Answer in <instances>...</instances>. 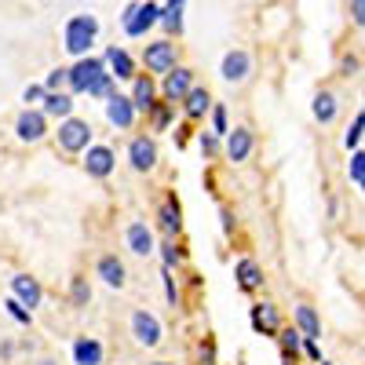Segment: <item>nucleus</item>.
<instances>
[{
  "mask_svg": "<svg viewBox=\"0 0 365 365\" xmlns=\"http://www.w3.org/2000/svg\"><path fill=\"white\" fill-rule=\"evenodd\" d=\"M117 88V81L110 77L103 55H81L73 58V66H66V91L70 96H88V99H106Z\"/></svg>",
  "mask_w": 365,
  "mask_h": 365,
  "instance_id": "f257e3e1",
  "label": "nucleus"
},
{
  "mask_svg": "<svg viewBox=\"0 0 365 365\" xmlns=\"http://www.w3.org/2000/svg\"><path fill=\"white\" fill-rule=\"evenodd\" d=\"M96 37H99V19L96 15H70L66 26H63V48L73 58L88 55L91 44H96Z\"/></svg>",
  "mask_w": 365,
  "mask_h": 365,
  "instance_id": "f03ea898",
  "label": "nucleus"
},
{
  "mask_svg": "<svg viewBox=\"0 0 365 365\" xmlns=\"http://www.w3.org/2000/svg\"><path fill=\"white\" fill-rule=\"evenodd\" d=\"M55 143H58V150L63 154H81V150L88 146V143H96V132H91V125L88 120H81V117H63L58 120V128H55Z\"/></svg>",
  "mask_w": 365,
  "mask_h": 365,
  "instance_id": "7ed1b4c3",
  "label": "nucleus"
},
{
  "mask_svg": "<svg viewBox=\"0 0 365 365\" xmlns=\"http://www.w3.org/2000/svg\"><path fill=\"white\" fill-rule=\"evenodd\" d=\"M158 11H161V4H154V0H135V4H128L125 15H120V26H125V34L132 41H143L150 29L158 26Z\"/></svg>",
  "mask_w": 365,
  "mask_h": 365,
  "instance_id": "20e7f679",
  "label": "nucleus"
},
{
  "mask_svg": "<svg viewBox=\"0 0 365 365\" xmlns=\"http://www.w3.org/2000/svg\"><path fill=\"white\" fill-rule=\"evenodd\" d=\"M128 329H132V340H135L139 347H146V351L161 347V340H165L161 318H158L154 311H146V307H135V311H132V318H128Z\"/></svg>",
  "mask_w": 365,
  "mask_h": 365,
  "instance_id": "39448f33",
  "label": "nucleus"
},
{
  "mask_svg": "<svg viewBox=\"0 0 365 365\" xmlns=\"http://www.w3.org/2000/svg\"><path fill=\"white\" fill-rule=\"evenodd\" d=\"M175 63H179V44H175L172 37L146 41V44H143V66H146V73L161 77V73H168Z\"/></svg>",
  "mask_w": 365,
  "mask_h": 365,
  "instance_id": "423d86ee",
  "label": "nucleus"
},
{
  "mask_svg": "<svg viewBox=\"0 0 365 365\" xmlns=\"http://www.w3.org/2000/svg\"><path fill=\"white\" fill-rule=\"evenodd\" d=\"M103 106H106V125H110L113 132H132V128H135L139 113H135L132 99H128V96H120L117 88H113L110 96L103 99Z\"/></svg>",
  "mask_w": 365,
  "mask_h": 365,
  "instance_id": "0eeeda50",
  "label": "nucleus"
},
{
  "mask_svg": "<svg viewBox=\"0 0 365 365\" xmlns=\"http://www.w3.org/2000/svg\"><path fill=\"white\" fill-rule=\"evenodd\" d=\"M48 132H51V120L41 113V106H26L19 117H15V139L19 143H41V139H48Z\"/></svg>",
  "mask_w": 365,
  "mask_h": 365,
  "instance_id": "6e6552de",
  "label": "nucleus"
},
{
  "mask_svg": "<svg viewBox=\"0 0 365 365\" xmlns=\"http://www.w3.org/2000/svg\"><path fill=\"white\" fill-rule=\"evenodd\" d=\"M197 84V73L190 70V66H182V63H175L168 73H161V84H158V91H161V99L165 103H175L179 106V99L187 96V91Z\"/></svg>",
  "mask_w": 365,
  "mask_h": 365,
  "instance_id": "1a4fd4ad",
  "label": "nucleus"
},
{
  "mask_svg": "<svg viewBox=\"0 0 365 365\" xmlns=\"http://www.w3.org/2000/svg\"><path fill=\"white\" fill-rule=\"evenodd\" d=\"M81 158H84L81 165H84V172L91 179H106L117 168V154H113V146H106V143H88L81 150Z\"/></svg>",
  "mask_w": 365,
  "mask_h": 365,
  "instance_id": "9d476101",
  "label": "nucleus"
},
{
  "mask_svg": "<svg viewBox=\"0 0 365 365\" xmlns=\"http://www.w3.org/2000/svg\"><path fill=\"white\" fill-rule=\"evenodd\" d=\"M128 168L139 175L158 168V139L154 135H132L128 139Z\"/></svg>",
  "mask_w": 365,
  "mask_h": 365,
  "instance_id": "9b49d317",
  "label": "nucleus"
},
{
  "mask_svg": "<svg viewBox=\"0 0 365 365\" xmlns=\"http://www.w3.org/2000/svg\"><path fill=\"white\" fill-rule=\"evenodd\" d=\"M227 143H223V154H227V161H234V165H245L249 158H252V150H256V135H252V128L249 125H237V128H227V135H223Z\"/></svg>",
  "mask_w": 365,
  "mask_h": 365,
  "instance_id": "f8f14e48",
  "label": "nucleus"
},
{
  "mask_svg": "<svg viewBox=\"0 0 365 365\" xmlns=\"http://www.w3.org/2000/svg\"><path fill=\"white\" fill-rule=\"evenodd\" d=\"M220 77L227 84H245L252 77V55L245 48H234L223 55V63H220Z\"/></svg>",
  "mask_w": 365,
  "mask_h": 365,
  "instance_id": "ddd939ff",
  "label": "nucleus"
},
{
  "mask_svg": "<svg viewBox=\"0 0 365 365\" xmlns=\"http://www.w3.org/2000/svg\"><path fill=\"white\" fill-rule=\"evenodd\" d=\"M128 84H132L128 99H132L135 113H150V106H154V103L161 99V91H158V77H154V73H135Z\"/></svg>",
  "mask_w": 365,
  "mask_h": 365,
  "instance_id": "4468645a",
  "label": "nucleus"
},
{
  "mask_svg": "<svg viewBox=\"0 0 365 365\" xmlns=\"http://www.w3.org/2000/svg\"><path fill=\"white\" fill-rule=\"evenodd\" d=\"M125 245H128L132 256H143V259L158 252L154 230H150V223H143V220H132V223H128V230H125Z\"/></svg>",
  "mask_w": 365,
  "mask_h": 365,
  "instance_id": "2eb2a0df",
  "label": "nucleus"
},
{
  "mask_svg": "<svg viewBox=\"0 0 365 365\" xmlns=\"http://www.w3.org/2000/svg\"><path fill=\"white\" fill-rule=\"evenodd\" d=\"M249 322H252V329L259 332V336H274V332L282 329V314H278V307H274L270 299L252 303V307H249Z\"/></svg>",
  "mask_w": 365,
  "mask_h": 365,
  "instance_id": "dca6fc26",
  "label": "nucleus"
},
{
  "mask_svg": "<svg viewBox=\"0 0 365 365\" xmlns=\"http://www.w3.org/2000/svg\"><path fill=\"white\" fill-rule=\"evenodd\" d=\"M11 296L29 311H37L44 303V289H41V282L34 278V274H15L11 278Z\"/></svg>",
  "mask_w": 365,
  "mask_h": 365,
  "instance_id": "f3484780",
  "label": "nucleus"
},
{
  "mask_svg": "<svg viewBox=\"0 0 365 365\" xmlns=\"http://www.w3.org/2000/svg\"><path fill=\"white\" fill-rule=\"evenodd\" d=\"M103 63H106V70H110V77L113 81H132L135 73H139V63L132 58V51H125V48H106V55H103Z\"/></svg>",
  "mask_w": 365,
  "mask_h": 365,
  "instance_id": "a211bd4d",
  "label": "nucleus"
},
{
  "mask_svg": "<svg viewBox=\"0 0 365 365\" xmlns=\"http://www.w3.org/2000/svg\"><path fill=\"white\" fill-rule=\"evenodd\" d=\"M70 358H73V365H103L106 347H103L96 336H73V344H70Z\"/></svg>",
  "mask_w": 365,
  "mask_h": 365,
  "instance_id": "6ab92c4d",
  "label": "nucleus"
},
{
  "mask_svg": "<svg viewBox=\"0 0 365 365\" xmlns=\"http://www.w3.org/2000/svg\"><path fill=\"white\" fill-rule=\"evenodd\" d=\"M73 96L66 88H58V91H44V99H41V113L48 117V120H63V117H70L73 113Z\"/></svg>",
  "mask_w": 365,
  "mask_h": 365,
  "instance_id": "aec40b11",
  "label": "nucleus"
},
{
  "mask_svg": "<svg viewBox=\"0 0 365 365\" xmlns=\"http://www.w3.org/2000/svg\"><path fill=\"white\" fill-rule=\"evenodd\" d=\"M234 282H237L241 292H259V289H263V267H259L252 256L237 259V267H234Z\"/></svg>",
  "mask_w": 365,
  "mask_h": 365,
  "instance_id": "412c9836",
  "label": "nucleus"
},
{
  "mask_svg": "<svg viewBox=\"0 0 365 365\" xmlns=\"http://www.w3.org/2000/svg\"><path fill=\"white\" fill-rule=\"evenodd\" d=\"M179 106H182V113H187V120H201L212 110V91L205 84H194L187 96L179 99Z\"/></svg>",
  "mask_w": 365,
  "mask_h": 365,
  "instance_id": "4be33fe9",
  "label": "nucleus"
},
{
  "mask_svg": "<svg viewBox=\"0 0 365 365\" xmlns=\"http://www.w3.org/2000/svg\"><path fill=\"white\" fill-rule=\"evenodd\" d=\"M96 278H99L106 289H125L128 270H125V263H120L117 256H99V263H96Z\"/></svg>",
  "mask_w": 365,
  "mask_h": 365,
  "instance_id": "5701e85b",
  "label": "nucleus"
},
{
  "mask_svg": "<svg viewBox=\"0 0 365 365\" xmlns=\"http://www.w3.org/2000/svg\"><path fill=\"white\" fill-rule=\"evenodd\" d=\"M158 227H161L165 237H179L182 234V208H179L175 197H165L158 205Z\"/></svg>",
  "mask_w": 365,
  "mask_h": 365,
  "instance_id": "b1692460",
  "label": "nucleus"
},
{
  "mask_svg": "<svg viewBox=\"0 0 365 365\" xmlns=\"http://www.w3.org/2000/svg\"><path fill=\"white\" fill-rule=\"evenodd\" d=\"M292 318H296V329L303 332V336H311V340L322 336V318H318V311L311 307V303H296Z\"/></svg>",
  "mask_w": 365,
  "mask_h": 365,
  "instance_id": "393cba45",
  "label": "nucleus"
},
{
  "mask_svg": "<svg viewBox=\"0 0 365 365\" xmlns=\"http://www.w3.org/2000/svg\"><path fill=\"white\" fill-rule=\"evenodd\" d=\"M311 113H314L318 125H332V120L340 117V99L332 96V91H318L314 103H311Z\"/></svg>",
  "mask_w": 365,
  "mask_h": 365,
  "instance_id": "a878e982",
  "label": "nucleus"
},
{
  "mask_svg": "<svg viewBox=\"0 0 365 365\" xmlns=\"http://www.w3.org/2000/svg\"><path fill=\"white\" fill-rule=\"evenodd\" d=\"M182 8H187V0H168V4L158 11V26H165L168 37L182 34Z\"/></svg>",
  "mask_w": 365,
  "mask_h": 365,
  "instance_id": "bb28decb",
  "label": "nucleus"
},
{
  "mask_svg": "<svg viewBox=\"0 0 365 365\" xmlns=\"http://www.w3.org/2000/svg\"><path fill=\"white\" fill-rule=\"evenodd\" d=\"M172 117H175V103L158 99L154 106H150V113H146V120H150V132H168Z\"/></svg>",
  "mask_w": 365,
  "mask_h": 365,
  "instance_id": "cd10ccee",
  "label": "nucleus"
},
{
  "mask_svg": "<svg viewBox=\"0 0 365 365\" xmlns=\"http://www.w3.org/2000/svg\"><path fill=\"white\" fill-rule=\"evenodd\" d=\"M274 340L282 344V354H285V358H292V361L299 358V344H303V332H299L296 325H289V329L282 325L278 332H274Z\"/></svg>",
  "mask_w": 365,
  "mask_h": 365,
  "instance_id": "c85d7f7f",
  "label": "nucleus"
},
{
  "mask_svg": "<svg viewBox=\"0 0 365 365\" xmlns=\"http://www.w3.org/2000/svg\"><path fill=\"white\" fill-rule=\"evenodd\" d=\"M158 252H161V267H168V270L182 267V259H187V252H182V245L175 237H168L165 245H158Z\"/></svg>",
  "mask_w": 365,
  "mask_h": 365,
  "instance_id": "c756f323",
  "label": "nucleus"
},
{
  "mask_svg": "<svg viewBox=\"0 0 365 365\" xmlns=\"http://www.w3.org/2000/svg\"><path fill=\"white\" fill-rule=\"evenodd\" d=\"M347 179H351V187H354V190H361V187H365V154H361V150H351Z\"/></svg>",
  "mask_w": 365,
  "mask_h": 365,
  "instance_id": "7c9ffc66",
  "label": "nucleus"
},
{
  "mask_svg": "<svg viewBox=\"0 0 365 365\" xmlns=\"http://www.w3.org/2000/svg\"><path fill=\"white\" fill-rule=\"evenodd\" d=\"M70 299H73V307H88V303H91V285H88V278H81V274H77V278L70 282Z\"/></svg>",
  "mask_w": 365,
  "mask_h": 365,
  "instance_id": "2f4dec72",
  "label": "nucleus"
},
{
  "mask_svg": "<svg viewBox=\"0 0 365 365\" xmlns=\"http://www.w3.org/2000/svg\"><path fill=\"white\" fill-rule=\"evenodd\" d=\"M361 128H365V113L358 110L354 120H351V128L344 132V146H347V150H358V146H361Z\"/></svg>",
  "mask_w": 365,
  "mask_h": 365,
  "instance_id": "473e14b6",
  "label": "nucleus"
},
{
  "mask_svg": "<svg viewBox=\"0 0 365 365\" xmlns=\"http://www.w3.org/2000/svg\"><path fill=\"white\" fill-rule=\"evenodd\" d=\"M208 117H212V135H220V139H223L227 128H230V125H227V106H223V103H212Z\"/></svg>",
  "mask_w": 365,
  "mask_h": 365,
  "instance_id": "72a5a7b5",
  "label": "nucleus"
},
{
  "mask_svg": "<svg viewBox=\"0 0 365 365\" xmlns=\"http://www.w3.org/2000/svg\"><path fill=\"white\" fill-rule=\"evenodd\" d=\"M4 307H8V314H11V318H15L19 325H34V311H29V307H22V303H19L15 296H11V299L4 303Z\"/></svg>",
  "mask_w": 365,
  "mask_h": 365,
  "instance_id": "f704fd0d",
  "label": "nucleus"
},
{
  "mask_svg": "<svg viewBox=\"0 0 365 365\" xmlns=\"http://www.w3.org/2000/svg\"><path fill=\"white\" fill-rule=\"evenodd\" d=\"M197 365H216V340H201L197 344Z\"/></svg>",
  "mask_w": 365,
  "mask_h": 365,
  "instance_id": "c9c22d12",
  "label": "nucleus"
},
{
  "mask_svg": "<svg viewBox=\"0 0 365 365\" xmlns=\"http://www.w3.org/2000/svg\"><path fill=\"white\" fill-rule=\"evenodd\" d=\"M41 84H44V91H58V88H66V66H55Z\"/></svg>",
  "mask_w": 365,
  "mask_h": 365,
  "instance_id": "e433bc0d",
  "label": "nucleus"
},
{
  "mask_svg": "<svg viewBox=\"0 0 365 365\" xmlns=\"http://www.w3.org/2000/svg\"><path fill=\"white\" fill-rule=\"evenodd\" d=\"M197 146H201V154H205V158H216V154H220V135H212V132H201Z\"/></svg>",
  "mask_w": 365,
  "mask_h": 365,
  "instance_id": "4c0bfd02",
  "label": "nucleus"
},
{
  "mask_svg": "<svg viewBox=\"0 0 365 365\" xmlns=\"http://www.w3.org/2000/svg\"><path fill=\"white\" fill-rule=\"evenodd\" d=\"M41 99H44V84H26L22 103H26V106H41Z\"/></svg>",
  "mask_w": 365,
  "mask_h": 365,
  "instance_id": "58836bf2",
  "label": "nucleus"
},
{
  "mask_svg": "<svg viewBox=\"0 0 365 365\" xmlns=\"http://www.w3.org/2000/svg\"><path fill=\"white\" fill-rule=\"evenodd\" d=\"M161 278H165V292H168V303L172 307H179V289H175V278H172V270L161 267Z\"/></svg>",
  "mask_w": 365,
  "mask_h": 365,
  "instance_id": "ea45409f",
  "label": "nucleus"
},
{
  "mask_svg": "<svg viewBox=\"0 0 365 365\" xmlns=\"http://www.w3.org/2000/svg\"><path fill=\"white\" fill-rule=\"evenodd\" d=\"M358 70H361V58L358 55H344L340 58V73L344 77H358Z\"/></svg>",
  "mask_w": 365,
  "mask_h": 365,
  "instance_id": "a19ab883",
  "label": "nucleus"
},
{
  "mask_svg": "<svg viewBox=\"0 0 365 365\" xmlns=\"http://www.w3.org/2000/svg\"><path fill=\"white\" fill-rule=\"evenodd\" d=\"M299 351L307 354L311 361H322V347H318V340H311V336H303V344H299Z\"/></svg>",
  "mask_w": 365,
  "mask_h": 365,
  "instance_id": "79ce46f5",
  "label": "nucleus"
},
{
  "mask_svg": "<svg viewBox=\"0 0 365 365\" xmlns=\"http://www.w3.org/2000/svg\"><path fill=\"white\" fill-rule=\"evenodd\" d=\"M351 22H354V29L365 26V0H351Z\"/></svg>",
  "mask_w": 365,
  "mask_h": 365,
  "instance_id": "37998d69",
  "label": "nucleus"
},
{
  "mask_svg": "<svg viewBox=\"0 0 365 365\" xmlns=\"http://www.w3.org/2000/svg\"><path fill=\"white\" fill-rule=\"evenodd\" d=\"M220 220H223V234H234V212L230 208H220Z\"/></svg>",
  "mask_w": 365,
  "mask_h": 365,
  "instance_id": "c03bdc74",
  "label": "nucleus"
},
{
  "mask_svg": "<svg viewBox=\"0 0 365 365\" xmlns=\"http://www.w3.org/2000/svg\"><path fill=\"white\" fill-rule=\"evenodd\" d=\"M37 365H58V361H55V358H41Z\"/></svg>",
  "mask_w": 365,
  "mask_h": 365,
  "instance_id": "a18cd8bd",
  "label": "nucleus"
},
{
  "mask_svg": "<svg viewBox=\"0 0 365 365\" xmlns=\"http://www.w3.org/2000/svg\"><path fill=\"white\" fill-rule=\"evenodd\" d=\"M150 365H172V361H150Z\"/></svg>",
  "mask_w": 365,
  "mask_h": 365,
  "instance_id": "49530a36",
  "label": "nucleus"
}]
</instances>
